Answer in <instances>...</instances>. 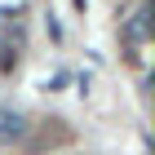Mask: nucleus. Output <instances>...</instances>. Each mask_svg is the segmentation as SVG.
<instances>
[{"instance_id": "1", "label": "nucleus", "mask_w": 155, "mask_h": 155, "mask_svg": "<svg viewBox=\"0 0 155 155\" xmlns=\"http://www.w3.org/2000/svg\"><path fill=\"white\" fill-rule=\"evenodd\" d=\"M13 137H22V115L0 107V142H13Z\"/></svg>"}, {"instance_id": "2", "label": "nucleus", "mask_w": 155, "mask_h": 155, "mask_svg": "<svg viewBox=\"0 0 155 155\" xmlns=\"http://www.w3.org/2000/svg\"><path fill=\"white\" fill-rule=\"evenodd\" d=\"M146 36H151V5H142L129 22V40H146Z\"/></svg>"}]
</instances>
